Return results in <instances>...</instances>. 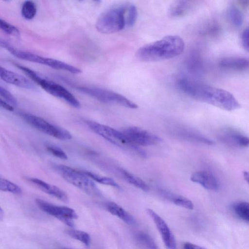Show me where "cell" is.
<instances>
[{
  "instance_id": "1",
  "label": "cell",
  "mask_w": 249,
  "mask_h": 249,
  "mask_svg": "<svg viewBox=\"0 0 249 249\" xmlns=\"http://www.w3.org/2000/svg\"><path fill=\"white\" fill-rule=\"evenodd\" d=\"M181 90L190 97L227 111H233L241 105L230 92L215 87L182 78L178 82Z\"/></svg>"
},
{
  "instance_id": "2",
  "label": "cell",
  "mask_w": 249,
  "mask_h": 249,
  "mask_svg": "<svg viewBox=\"0 0 249 249\" xmlns=\"http://www.w3.org/2000/svg\"><path fill=\"white\" fill-rule=\"evenodd\" d=\"M185 47L183 39L169 35L140 48L136 53L141 61L155 62L169 59L181 54Z\"/></svg>"
},
{
  "instance_id": "3",
  "label": "cell",
  "mask_w": 249,
  "mask_h": 249,
  "mask_svg": "<svg viewBox=\"0 0 249 249\" xmlns=\"http://www.w3.org/2000/svg\"><path fill=\"white\" fill-rule=\"evenodd\" d=\"M129 4L112 7L101 15L96 23V28L103 34L119 32L127 27V15Z\"/></svg>"
},
{
  "instance_id": "4",
  "label": "cell",
  "mask_w": 249,
  "mask_h": 249,
  "mask_svg": "<svg viewBox=\"0 0 249 249\" xmlns=\"http://www.w3.org/2000/svg\"><path fill=\"white\" fill-rule=\"evenodd\" d=\"M21 70L28 77L48 93L62 99L75 108H79L80 107V102L77 98L62 86L43 78L36 71L27 67H23Z\"/></svg>"
},
{
  "instance_id": "5",
  "label": "cell",
  "mask_w": 249,
  "mask_h": 249,
  "mask_svg": "<svg viewBox=\"0 0 249 249\" xmlns=\"http://www.w3.org/2000/svg\"><path fill=\"white\" fill-rule=\"evenodd\" d=\"M1 47L6 49L15 57L21 59L44 65L55 69L65 71L71 73L80 74L82 72L81 70L79 68L65 62L15 48L5 41L3 43Z\"/></svg>"
},
{
  "instance_id": "6",
  "label": "cell",
  "mask_w": 249,
  "mask_h": 249,
  "mask_svg": "<svg viewBox=\"0 0 249 249\" xmlns=\"http://www.w3.org/2000/svg\"><path fill=\"white\" fill-rule=\"evenodd\" d=\"M86 123L94 133L118 146L131 149L142 157L146 153L139 146L132 143L122 131L92 121H86Z\"/></svg>"
},
{
  "instance_id": "7",
  "label": "cell",
  "mask_w": 249,
  "mask_h": 249,
  "mask_svg": "<svg viewBox=\"0 0 249 249\" xmlns=\"http://www.w3.org/2000/svg\"><path fill=\"white\" fill-rule=\"evenodd\" d=\"M54 168L64 179L87 194L93 196L101 195L100 190L95 183L82 170L64 165H56Z\"/></svg>"
},
{
  "instance_id": "8",
  "label": "cell",
  "mask_w": 249,
  "mask_h": 249,
  "mask_svg": "<svg viewBox=\"0 0 249 249\" xmlns=\"http://www.w3.org/2000/svg\"><path fill=\"white\" fill-rule=\"evenodd\" d=\"M77 89L101 102L135 109L138 105L123 95L107 89L89 87H78Z\"/></svg>"
},
{
  "instance_id": "9",
  "label": "cell",
  "mask_w": 249,
  "mask_h": 249,
  "mask_svg": "<svg viewBox=\"0 0 249 249\" xmlns=\"http://www.w3.org/2000/svg\"><path fill=\"white\" fill-rule=\"evenodd\" d=\"M20 115L30 125L45 134L61 140L72 138L67 130L53 125L41 117L25 112L20 113Z\"/></svg>"
},
{
  "instance_id": "10",
  "label": "cell",
  "mask_w": 249,
  "mask_h": 249,
  "mask_svg": "<svg viewBox=\"0 0 249 249\" xmlns=\"http://www.w3.org/2000/svg\"><path fill=\"white\" fill-rule=\"evenodd\" d=\"M38 207L44 212L56 218L68 226L73 227V220L78 215L72 209L62 206H57L44 200L37 198L35 200Z\"/></svg>"
},
{
  "instance_id": "11",
  "label": "cell",
  "mask_w": 249,
  "mask_h": 249,
  "mask_svg": "<svg viewBox=\"0 0 249 249\" xmlns=\"http://www.w3.org/2000/svg\"><path fill=\"white\" fill-rule=\"evenodd\" d=\"M135 145L150 146L157 144L161 139L156 135L137 126H130L122 131Z\"/></svg>"
},
{
  "instance_id": "12",
  "label": "cell",
  "mask_w": 249,
  "mask_h": 249,
  "mask_svg": "<svg viewBox=\"0 0 249 249\" xmlns=\"http://www.w3.org/2000/svg\"><path fill=\"white\" fill-rule=\"evenodd\" d=\"M146 212L155 223L167 249H177L175 237L166 222L155 211L147 209Z\"/></svg>"
},
{
  "instance_id": "13",
  "label": "cell",
  "mask_w": 249,
  "mask_h": 249,
  "mask_svg": "<svg viewBox=\"0 0 249 249\" xmlns=\"http://www.w3.org/2000/svg\"><path fill=\"white\" fill-rule=\"evenodd\" d=\"M0 78L5 82L28 89H35L34 84L23 76L0 66Z\"/></svg>"
},
{
  "instance_id": "14",
  "label": "cell",
  "mask_w": 249,
  "mask_h": 249,
  "mask_svg": "<svg viewBox=\"0 0 249 249\" xmlns=\"http://www.w3.org/2000/svg\"><path fill=\"white\" fill-rule=\"evenodd\" d=\"M190 179L194 182L200 184L207 190L217 191L219 183L216 177L211 172L206 170H200L194 173Z\"/></svg>"
},
{
  "instance_id": "15",
  "label": "cell",
  "mask_w": 249,
  "mask_h": 249,
  "mask_svg": "<svg viewBox=\"0 0 249 249\" xmlns=\"http://www.w3.org/2000/svg\"><path fill=\"white\" fill-rule=\"evenodd\" d=\"M28 180L45 193L62 201L68 202V197L66 193L57 186L36 178H28Z\"/></svg>"
},
{
  "instance_id": "16",
  "label": "cell",
  "mask_w": 249,
  "mask_h": 249,
  "mask_svg": "<svg viewBox=\"0 0 249 249\" xmlns=\"http://www.w3.org/2000/svg\"><path fill=\"white\" fill-rule=\"evenodd\" d=\"M219 66L225 69L242 71L249 68V60L243 57L228 56L221 58Z\"/></svg>"
},
{
  "instance_id": "17",
  "label": "cell",
  "mask_w": 249,
  "mask_h": 249,
  "mask_svg": "<svg viewBox=\"0 0 249 249\" xmlns=\"http://www.w3.org/2000/svg\"><path fill=\"white\" fill-rule=\"evenodd\" d=\"M193 7V4L190 1H176L169 7L168 15L171 18L181 17L189 13Z\"/></svg>"
},
{
  "instance_id": "18",
  "label": "cell",
  "mask_w": 249,
  "mask_h": 249,
  "mask_svg": "<svg viewBox=\"0 0 249 249\" xmlns=\"http://www.w3.org/2000/svg\"><path fill=\"white\" fill-rule=\"evenodd\" d=\"M106 208L112 214L115 215L130 225L136 223L135 218L121 206L113 202H109L106 204Z\"/></svg>"
},
{
  "instance_id": "19",
  "label": "cell",
  "mask_w": 249,
  "mask_h": 249,
  "mask_svg": "<svg viewBox=\"0 0 249 249\" xmlns=\"http://www.w3.org/2000/svg\"><path fill=\"white\" fill-rule=\"evenodd\" d=\"M223 134L224 140L236 146L247 147L249 145L248 137L236 130L233 129L226 130Z\"/></svg>"
},
{
  "instance_id": "20",
  "label": "cell",
  "mask_w": 249,
  "mask_h": 249,
  "mask_svg": "<svg viewBox=\"0 0 249 249\" xmlns=\"http://www.w3.org/2000/svg\"><path fill=\"white\" fill-rule=\"evenodd\" d=\"M134 239L140 249H160L152 237L146 232L139 231L136 233Z\"/></svg>"
},
{
  "instance_id": "21",
  "label": "cell",
  "mask_w": 249,
  "mask_h": 249,
  "mask_svg": "<svg viewBox=\"0 0 249 249\" xmlns=\"http://www.w3.org/2000/svg\"><path fill=\"white\" fill-rule=\"evenodd\" d=\"M231 209L238 218L245 222L249 223V206L247 202H236L232 204Z\"/></svg>"
},
{
  "instance_id": "22",
  "label": "cell",
  "mask_w": 249,
  "mask_h": 249,
  "mask_svg": "<svg viewBox=\"0 0 249 249\" xmlns=\"http://www.w3.org/2000/svg\"><path fill=\"white\" fill-rule=\"evenodd\" d=\"M121 173L124 177V178L129 183L144 192H147L149 191V186L141 178L134 175L133 174L124 169H121Z\"/></svg>"
},
{
  "instance_id": "23",
  "label": "cell",
  "mask_w": 249,
  "mask_h": 249,
  "mask_svg": "<svg viewBox=\"0 0 249 249\" xmlns=\"http://www.w3.org/2000/svg\"><path fill=\"white\" fill-rule=\"evenodd\" d=\"M228 15L231 24L235 27H240L244 21V16L241 11L236 6L231 5L228 8Z\"/></svg>"
},
{
  "instance_id": "24",
  "label": "cell",
  "mask_w": 249,
  "mask_h": 249,
  "mask_svg": "<svg viewBox=\"0 0 249 249\" xmlns=\"http://www.w3.org/2000/svg\"><path fill=\"white\" fill-rule=\"evenodd\" d=\"M82 171L92 180L100 184L120 188V186L111 178L102 176L88 171L82 170Z\"/></svg>"
},
{
  "instance_id": "25",
  "label": "cell",
  "mask_w": 249,
  "mask_h": 249,
  "mask_svg": "<svg viewBox=\"0 0 249 249\" xmlns=\"http://www.w3.org/2000/svg\"><path fill=\"white\" fill-rule=\"evenodd\" d=\"M37 12L36 3L32 0L25 1L21 7V13L22 17L27 20L35 18Z\"/></svg>"
},
{
  "instance_id": "26",
  "label": "cell",
  "mask_w": 249,
  "mask_h": 249,
  "mask_svg": "<svg viewBox=\"0 0 249 249\" xmlns=\"http://www.w3.org/2000/svg\"><path fill=\"white\" fill-rule=\"evenodd\" d=\"M167 198L177 206L188 210L194 208L193 202L189 199L182 196H175L170 194L165 195Z\"/></svg>"
},
{
  "instance_id": "27",
  "label": "cell",
  "mask_w": 249,
  "mask_h": 249,
  "mask_svg": "<svg viewBox=\"0 0 249 249\" xmlns=\"http://www.w3.org/2000/svg\"><path fill=\"white\" fill-rule=\"evenodd\" d=\"M66 233L71 238L81 242L87 246L90 244V237L86 232L71 229L67 230Z\"/></svg>"
},
{
  "instance_id": "28",
  "label": "cell",
  "mask_w": 249,
  "mask_h": 249,
  "mask_svg": "<svg viewBox=\"0 0 249 249\" xmlns=\"http://www.w3.org/2000/svg\"><path fill=\"white\" fill-rule=\"evenodd\" d=\"M0 190L16 195H20L22 192L21 188L18 185L1 178H0Z\"/></svg>"
},
{
  "instance_id": "29",
  "label": "cell",
  "mask_w": 249,
  "mask_h": 249,
  "mask_svg": "<svg viewBox=\"0 0 249 249\" xmlns=\"http://www.w3.org/2000/svg\"><path fill=\"white\" fill-rule=\"evenodd\" d=\"M0 30L11 36H18L20 34L19 30L16 27L0 18Z\"/></svg>"
},
{
  "instance_id": "30",
  "label": "cell",
  "mask_w": 249,
  "mask_h": 249,
  "mask_svg": "<svg viewBox=\"0 0 249 249\" xmlns=\"http://www.w3.org/2000/svg\"><path fill=\"white\" fill-rule=\"evenodd\" d=\"M46 149L48 152L53 155L54 156L63 160H67L68 157L66 153L60 147L53 145H48Z\"/></svg>"
},
{
  "instance_id": "31",
  "label": "cell",
  "mask_w": 249,
  "mask_h": 249,
  "mask_svg": "<svg viewBox=\"0 0 249 249\" xmlns=\"http://www.w3.org/2000/svg\"><path fill=\"white\" fill-rule=\"evenodd\" d=\"M0 96L12 106H16L18 102L15 96L8 90L0 86Z\"/></svg>"
},
{
  "instance_id": "32",
  "label": "cell",
  "mask_w": 249,
  "mask_h": 249,
  "mask_svg": "<svg viewBox=\"0 0 249 249\" xmlns=\"http://www.w3.org/2000/svg\"><path fill=\"white\" fill-rule=\"evenodd\" d=\"M249 29L245 28L241 34V43L244 49L249 51Z\"/></svg>"
},
{
  "instance_id": "33",
  "label": "cell",
  "mask_w": 249,
  "mask_h": 249,
  "mask_svg": "<svg viewBox=\"0 0 249 249\" xmlns=\"http://www.w3.org/2000/svg\"><path fill=\"white\" fill-rule=\"evenodd\" d=\"M0 107L10 111L14 110L13 107L11 105L1 98H0Z\"/></svg>"
},
{
  "instance_id": "34",
  "label": "cell",
  "mask_w": 249,
  "mask_h": 249,
  "mask_svg": "<svg viewBox=\"0 0 249 249\" xmlns=\"http://www.w3.org/2000/svg\"><path fill=\"white\" fill-rule=\"evenodd\" d=\"M183 249H206L200 246L190 242H186L183 245Z\"/></svg>"
},
{
  "instance_id": "35",
  "label": "cell",
  "mask_w": 249,
  "mask_h": 249,
  "mask_svg": "<svg viewBox=\"0 0 249 249\" xmlns=\"http://www.w3.org/2000/svg\"><path fill=\"white\" fill-rule=\"evenodd\" d=\"M243 177L244 178L245 180L249 183V173L247 171H244L243 172Z\"/></svg>"
},
{
  "instance_id": "36",
  "label": "cell",
  "mask_w": 249,
  "mask_h": 249,
  "mask_svg": "<svg viewBox=\"0 0 249 249\" xmlns=\"http://www.w3.org/2000/svg\"><path fill=\"white\" fill-rule=\"evenodd\" d=\"M3 217V211L0 206V219H2Z\"/></svg>"
},
{
  "instance_id": "37",
  "label": "cell",
  "mask_w": 249,
  "mask_h": 249,
  "mask_svg": "<svg viewBox=\"0 0 249 249\" xmlns=\"http://www.w3.org/2000/svg\"></svg>"
}]
</instances>
